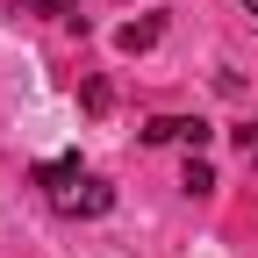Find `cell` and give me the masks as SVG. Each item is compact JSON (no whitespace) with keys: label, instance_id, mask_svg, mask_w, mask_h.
Masks as SVG:
<instances>
[{"label":"cell","instance_id":"6da1fadb","mask_svg":"<svg viewBox=\"0 0 258 258\" xmlns=\"http://www.w3.org/2000/svg\"><path fill=\"white\" fill-rule=\"evenodd\" d=\"M36 186H43V201L57 215H108L115 208V186L93 179L79 158H43V165H36Z\"/></svg>","mask_w":258,"mask_h":258},{"label":"cell","instance_id":"7a4b0ae2","mask_svg":"<svg viewBox=\"0 0 258 258\" xmlns=\"http://www.w3.org/2000/svg\"><path fill=\"white\" fill-rule=\"evenodd\" d=\"M208 137H215V129H208L201 115H151V122H144V144H186L194 158L208 151Z\"/></svg>","mask_w":258,"mask_h":258},{"label":"cell","instance_id":"3957f363","mask_svg":"<svg viewBox=\"0 0 258 258\" xmlns=\"http://www.w3.org/2000/svg\"><path fill=\"white\" fill-rule=\"evenodd\" d=\"M158 36H165V15H144V22H129L122 36H115V50H151Z\"/></svg>","mask_w":258,"mask_h":258},{"label":"cell","instance_id":"277c9868","mask_svg":"<svg viewBox=\"0 0 258 258\" xmlns=\"http://www.w3.org/2000/svg\"><path fill=\"white\" fill-rule=\"evenodd\" d=\"M186 194H215V172L201 165V158H186Z\"/></svg>","mask_w":258,"mask_h":258},{"label":"cell","instance_id":"5b68a950","mask_svg":"<svg viewBox=\"0 0 258 258\" xmlns=\"http://www.w3.org/2000/svg\"><path fill=\"white\" fill-rule=\"evenodd\" d=\"M237 158H244V165H258V122L237 129Z\"/></svg>","mask_w":258,"mask_h":258},{"label":"cell","instance_id":"8992f818","mask_svg":"<svg viewBox=\"0 0 258 258\" xmlns=\"http://www.w3.org/2000/svg\"><path fill=\"white\" fill-rule=\"evenodd\" d=\"M36 8H43V15H57V22H72V8H79V0H36Z\"/></svg>","mask_w":258,"mask_h":258},{"label":"cell","instance_id":"52a82bcc","mask_svg":"<svg viewBox=\"0 0 258 258\" xmlns=\"http://www.w3.org/2000/svg\"><path fill=\"white\" fill-rule=\"evenodd\" d=\"M244 8H251V15H258V0H244Z\"/></svg>","mask_w":258,"mask_h":258}]
</instances>
